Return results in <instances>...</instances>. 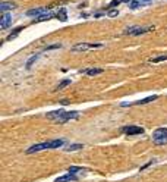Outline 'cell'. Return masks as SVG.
<instances>
[{
	"label": "cell",
	"instance_id": "6da1fadb",
	"mask_svg": "<svg viewBox=\"0 0 167 182\" xmlns=\"http://www.w3.org/2000/svg\"><path fill=\"white\" fill-rule=\"evenodd\" d=\"M79 113L78 112H63V110H57V112H50L47 113V118L48 119H53V121H57L60 123H65V122L70 121V119H78Z\"/></svg>",
	"mask_w": 167,
	"mask_h": 182
},
{
	"label": "cell",
	"instance_id": "7a4b0ae2",
	"mask_svg": "<svg viewBox=\"0 0 167 182\" xmlns=\"http://www.w3.org/2000/svg\"><path fill=\"white\" fill-rule=\"evenodd\" d=\"M153 142L155 145H164L167 144V128H158L154 131Z\"/></svg>",
	"mask_w": 167,
	"mask_h": 182
},
{
	"label": "cell",
	"instance_id": "3957f363",
	"mask_svg": "<svg viewBox=\"0 0 167 182\" xmlns=\"http://www.w3.org/2000/svg\"><path fill=\"white\" fill-rule=\"evenodd\" d=\"M103 44L100 43H79L72 47V52H85V50H93V48H101Z\"/></svg>",
	"mask_w": 167,
	"mask_h": 182
},
{
	"label": "cell",
	"instance_id": "277c9868",
	"mask_svg": "<svg viewBox=\"0 0 167 182\" xmlns=\"http://www.w3.org/2000/svg\"><path fill=\"white\" fill-rule=\"evenodd\" d=\"M154 25H150V27H131L125 29V34H129V35H141V34H145L148 31H153Z\"/></svg>",
	"mask_w": 167,
	"mask_h": 182
},
{
	"label": "cell",
	"instance_id": "5b68a950",
	"mask_svg": "<svg viewBox=\"0 0 167 182\" xmlns=\"http://www.w3.org/2000/svg\"><path fill=\"white\" fill-rule=\"evenodd\" d=\"M157 99H158V95H148V97L142 99V100H138V101H132V103H122V106H123V107H126V106H141V104H147V103L155 101Z\"/></svg>",
	"mask_w": 167,
	"mask_h": 182
},
{
	"label": "cell",
	"instance_id": "8992f818",
	"mask_svg": "<svg viewBox=\"0 0 167 182\" xmlns=\"http://www.w3.org/2000/svg\"><path fill=\"white\" fill-rule=\"evenodd\" d=\"M123 132L126 135H139V134H144V128L135 126V125H129V126H123Z\"/></svg>",
	"mask_w": 167,
	"mask_h": 182
},
{
	"label": "cell",
	"instance_id": "52a82bcc",
	"mask_svg": "<svg viewBox=\"0 0 167 182\" xmlns=\"http://www.w3.org/2000/svg\"><path fill=\"white\" fill-rule=\"evenodd\" d=\"M43 150H48V141L41 142V144H35V145H31V147L27 150V154H32V153L43 151Z\"/></svg>",
	"mask_w": 167,
	"mask_h": 182
},
{
	"label": "cell",
	"instance_id": "ba28073f",
	"mask_svg": "<svg viewBox=\"0 0 167 182\" xmlns=\"http://www.w3.org/2000/svg\"><path fill=\"white\" fill-rule=\"evenodd\" d=\"M44 14H47V7H37V9H31L27 12L28 16H35V18H38Z\"/></svg>",
	"mask_w": 167,
	"mask_h": 182
},
{
	"label": "cell",
	"instance_id": "9c48e42d",
	"mask_svg": "<svg viewBox=\"0 0 167 182\" xmlns=\"http://www.w3.org/2000/svg\"><path fill=\"white\" fill-rule=\"evenodd\" d=\"M75 181H78V176H75L74 173H67V175L56 178V181L54 182H75Z\"/></svg>",
	"mask_w": 167,
	"mask_h": 182
},
{
	"label": "cell",
	"instance_id": "30bf717a",
	"mask_svg": "<svg viewBox=\"0 0 167 182\" xmlns=\"http://www.w3.org/2000/svg\"><path fill=\"white\" fill-rule=\"evenodd\" d=\"M10 24H12V16L9 14H5L2 16V19H0V28H2V29H6Z\"/></svg>",
	"mask_w": 167,
	"mask_h": 182
},
{
	"label": "cell",
	"instance_id": "8fae6325",
	"mask_svg": "<svg viewBox=\"0 0 167 182\" xmlns=\"http://www.w3.org/2000/svg\"><path fill=\"white\" fill-rule=\"evenodd\" d=\"M15 7H16V3H13V2H3L0 5V10L2 12H7V10H12Z\"/></svg>",
	"mask_w": 167,
	"mask_h": 182
},
{
	"label": "cell",
	"instance_id": "7c38bea8",
	"mask_svg": "<svg viewBox=\"0 0 167 182\" xmlns=\"http://www.w3.org/2000/svg\"><path fill=\"white\" fill-rule=\"evenodd\" d=\"M88 169L87 168H82V166H69L67 168V172L69 173H78V172H87Z\"/></svg>",
	"mask_w": 167,
	"mask_h": 182
},
{
	"label": "cell",
	"instance_id": "4fadbf2b",
	"mask_svg": "<svg viewBox=\"0 0 167 182\" xmlns=\"http://www.w3.org/2000/svg\"><path fill=\"white\" fill-rule=\"evenodd\" d=\"M65 144L63 140H53V141H48V149H59Z\"/></svg>",
	"mask_w": 167,
	"mask_h": 182
},
{
	"label": "cell",
	"instance_id": "5bb4252c",
	"mask_svg": "<svg viewBox=\"0 0 167 182\" xmlns=\"http://www.w3.org/2000/svg\"><path fill=\"white\" fill-rule=\"evenodd\" d=\"M56 18H57L59 21H62V22L67 21V12H66V9H59V12L56 14Z\"/></svg>",
	"mask_w": 167,
	"mask_h": 182
},
{
	"label": "cell",
	"instance_id": "9a60e30c",
	"mask_svg": "<svg viewBox=\"0 0 167 182\" xmlns=\"http://www.w3.org/2000/svg\"><path fill=\"white\" fill-rule=\"evenodd\" d=\"M56 15L53 14V12H47V14H44V15H41V16H38L37 18V22H44V21H50L51 18H54Z\"/></svg>",
	"mask_w": 167,
	"mask_h": 182
},
{
	"label": "cell",
	"instance_id": "2e32d148",
	"mask_svg": "<svg viewBox=\"0 0 167 182\" xmlns=\"http://www.w3.org/2000/svg\"><path fill=\"white\" fill-rule=\"evenodd\" d=\"M85 74L91 75V76H94V75H100V74H103V69H101V68H91V69H87V71H85Z\"/></svg>",
	"mask_w": 167,
	"mask_h": 182
},
{
	"label": "cell",
	"instance_id": "e0dca14e",
	"mask_svg": "<svg viewBox=\"0 0 167 182\" xmlns=\"http://www.w3.org/2000/svg\"><path fill=\"white\" fill-rule=\"evenodd\" d=\"M22 29H24V28L22 27H18V28H15L13 31H12V34H9V35H7V38L6 40H13V38H16V37H18V35H19V33L21 31H22Z\"/></svg>",
	"mask_w": 167,
	"mask_h": 182
},
{
	"label": "cell",
	"instance_id": "ac0fdd59",
	"mask_svg": "<svg viewBox=\"0 0 167 182\" xmlns=\"http://www.w3.org/2000/svg\"><path fill=\"white\" fill-rule=\"evenodd\" d=\"M38 57H40V54H34L31 59H28V62H27V69H31V66H32V63H35V62L38 60Z\"/></svg>",
	"mask_w": 167,
	"mask_h": 182
},
{
	"label": "cell",
	"instance_id": "d6986e66",
	"mask_svg": "<svg viewBox=\"0 0 167 182\" xmlns=\"http://www.w3.org/2000/svg\"><path fill=\"white\" fill-rule=\"evenodd\" d=\"M82 144H72V145H69L66 149V151H78V150H82Z\"/></svg>",
	"mask_w": 167,
	"mask_h": 182
},
{
	"label": "cell",
	"instance_id": "ffe728a7",
	"mask_svg": "<svg viewBox=\"0 0 167 182\" xmlns=\"http://www.w3.org/2000/svg\"><path fill=\"white\" fill-rule=\"evenodd\" d=\"M163 60H167V54H161L158 57H154V59H150L151 63H158V62H163Z\"/></svg>",
	"mask_w": 167,
	"mask_h": 182
},
{
	"label": "cell",
	"instance_id": "44dd1931",
	"mask_svg": "<svg viewBox=\"0 0 167 182\" xmlns=\"http://www.w3.org/2000/svg\"><path fill=\"white\" fill-rule=\"evenodd\" d=\"M69 84H70V79H63V81H62L60 84H59V85H57V87H56V91H59V90H62V88L67 87V85H69Z\"/></svg>",
	"mask_w": 167,
	"mask_h": 182
},
{
	"label": "cell",
	"instance_id": "7402d4cb",
	"mask_svg": "<svg viewBox=\"0 0 167 182\" xmlns=\"http://www.w3.org/2000/svg\"><path fill=\"white\" fill-rule=\"evenodd\" d=\"M145 3H142V2H139V0H134V2H131V9H136V7H139V6H144Z\"/></svg>",
	"mask_w": 167,
	"mask_h": 182
},
{
	"label": "cell",
	"instance_id": "603a6c76",
	"mask_svg": "<svg viewBox=\"0 0 167 182\" xmlns=\"http://www.w3.org/2000/svg\"><path fill=\"white\" fill-rule=\"evenodd\" d=\"M56 48H62V44H53V46H47L44 48V52H48V50H56Z\"/></svg>",
	"mask_w": 167,
	"mask_h": 182
},
{
	"label": "cell",
	"instance_id": "cb8c5ba5",
	"mask_svg": "<svg viewBox=\"0 0 167 182\" xmlns=\"http://www.w3.org/2000/svg\"><path fill=\"white\" fill-rule=\"evenodd\" d=\"M108 16H117V15H119V10H117V9H113V10H108Z\"/></svg>",
	"mask_w": 167,
	"mask_h": 182
},
{
	"label": "cell",
	"instance_id": "d4e9b609",
	"mask_svg": "<svg viewBox=\"0 0 167 182\" xmlns=\"http://www.w3.org/2000/svg\"><path fill=\"white\" fill-rule=\"evenodd\" d=\"M120 5V0H112V3H110V7H116Z\"/></svg>",
	"mask_w": 167,
	"mask_h": 182
},
{
	"label": "cell",
	"instance_id": "484cf974",
	"mask_svg": "<svg viewBox=\"0 0 167 182\" xmlns=\"http://www.w3.org/2000/svg\"><path fill=\"white\" fill-rule=\"evenodd\" d=\"M139 2H142V3H145V5H147V3H150L151 0H139Z\"/></svg>",
	"mask_w": 167,
	"mask_h": 182
},
{
	"label": "cell",
	"instance_id": "4316f807",
	"mask_svg": "<svg viewBox=\"0 0 167 182\" xmlns=\"http://www.w3.org/2000/svg\"><path fill=\"white\" fill-rule=\"evenodd\" d=\"M120 2H127V3H129V0H120Z\"/></svg>",
	"mask_w": 167,
	"mask_h": 182
}]
</instances>
